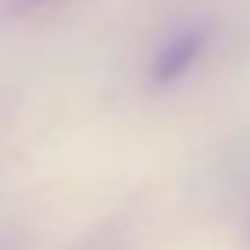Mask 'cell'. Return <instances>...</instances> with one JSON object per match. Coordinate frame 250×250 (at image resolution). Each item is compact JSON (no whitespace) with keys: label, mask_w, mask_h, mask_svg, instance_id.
<instances>
[{"label":"cell","mask_w":250,"mask_h":250,"mask_svg":"<svg viewBox=\"0 0 250 250\" xmlns=\"http://www.w3.org/2000/svg\"><path fill=\"white\" fill-rule=\"evenodd\" d=\"M207 41H209V31L207 27H186L179 34H172L152 58V68H149V78L156 88H166V84L179 82L207 51Z\"/></svg>","instance_id":"cell-1"},{"label":"cell","mask_w":250,"mask_h":250,"mask_svg":"<svg viewBox=\"0 0 250 250\" xmlns=\"http://www.w3.org/2000/svg\"><path fill=\"white\" fill-rule=\"evenodd\" d=\"M7 3H10L14 14H27V10H38V7L51 3V0H7Z\"/></svg>","instance_id":"cell-2"}]
</instances>
